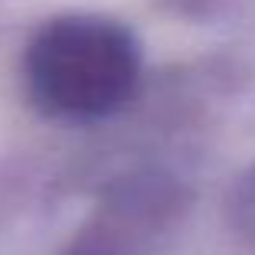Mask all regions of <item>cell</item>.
Returning <instances> with one entry per match:
<instances>
[{
	"mask_svg": "<svg viewBox=\"0 0 255 255\" xmlns=\"http://www.w3.org/2000/svg\"><path fill=\"white\" fill-rule=\"evenodd\" d=\"M141 72L134 36L105 16H59L26 49V82L39 108L59 118H105L131 98Z\"/></svg>",
	"mask_w": 255,
	"mask_h": 255,
	"instance_id": "obj_1",
	"label": "cell"
}]
</instances>
